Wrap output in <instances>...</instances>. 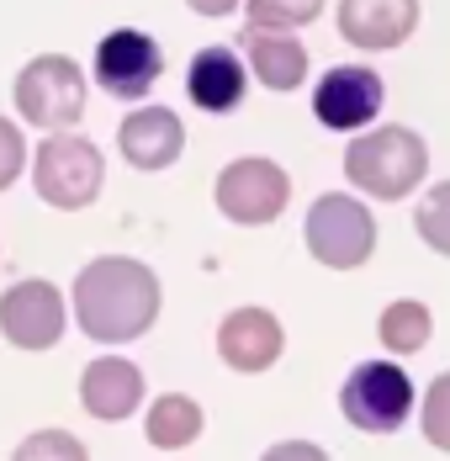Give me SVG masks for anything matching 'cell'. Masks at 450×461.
<instances>
[{"instance_id":"obj_1","label":"cell","mask_w":450,"mask_h":461,"mask_svg":"<svg viewBox=\"0 0 450 461\" xmlns=\"http://www.w3.org/2000/svg\"><path fill=\"white\" fill-rule=\"evenodd\" d=\"M159 303H165L159 276L133 255H95L75 276V292H69V313L80 323V334L95 339V345L143 339L159 319Z\"/></svg>"},{"instance_id":"obj_2","label":"cell","mask_w":450,"mask_h":461,"mask_svg":"<svg viewBox=\"0 0 450 461\" xmlns=\"http://www.w3.org/2000/svg\"><path fill=\"white\" fill-rule=\"evenodd\" d=\"M424 170H429V143L398 122L376 128L345 149L350 185H360L365 196H382V202H403L413 185H424Z\"/></svg>"},{"instance_id":"obj_3","label":"cell","mask_w":450,"mask_h":461,"mask_svg":"<svg viewBox=\"0 0 450 461\" xmlns=\"http://www.w3.org/2000/svg\"><path fill=\"white\" fill-rule=\"evenodd\" d=\"M16 112L27 128H43V133H75V122L86 117V75L75 59L64 53H38L22 64L16 75Z\"/></svg>"},{"instance_id":"obj_4","label":"cell","mask_w":450,"mask_h":461,"mask_svg":"<svg viewBox=\"0 0 450 461\" xmlns=\"http://www.w3.org/2000/svg\"><path fill=\"white\" fill-rule=\"evenodd\" d=\"M106 185V159L86 133H48L32 154V191L58 212H80Z\"/></svg>"},{"instance_id":"obj_5","label":"cell","mask_w":450,"mask_h":461,"mask_svg":"<svg viewBox=\"0 0 450 461\" xmlns=\"http://www.w3.org/2000/svg\"><path fill=\"white\" fill-rule=\"evenodd\" d=\"M308 255L328 271H360L376 249V218L360 196L328 191L308 207Z\"/></svg>"},{"instance_id":"obj_6","label":"cell","mask_w":450,"mask_h":461,"mask_svg":"<svg viewBox=\"0 0 450 461\" xmlns=\"http://www.w3.org/2000/svg\"><path fill=\"white\" fill-rule=\"evenodd\" d=\"M339 409L365 435H392L413 414V382H408V371L398 361H365V366L345 376Z\"/></svg>"},{"instance_id":"obj_7","label":"cell","mask_w":450,"mask_h":461,"mask_svg":"<svg viewBox=\"0 0 450 461\" xmlns=\"http://www.w3.org/2000/svg\"><path fill=\"white\" fill-rule=\"evenodd\" d=\"M218 212L238 229H260V223H275L292 202V176L266 159V154H249V159H233L218 176Z\"/></svg>"},{"instance_id":"obj_8","label":"cell","mask_w":450,"mask_h":461,"mask_svg":"<svg viewBox=\"0 0 450 461\" xmlns=\"http://www.w3.org/2000/svg\"><path fill=\"white\" fill-rule=\"evenodd\" d=\"M64 292L43 276H22L11 281L5 292H0V334H5V345H16V350H53L58 339H64Z\"/></svg>"},{"instance_id":"obj_9","label":"cell","mask_w":450,"mask_h":461,"mask_svg":"<svg viewBox=\"0 0 450 461\" xmlns=\"http://www.w3.org/2000/svg\"><path fill=\"white\" fill-rule=\"evenodd\" d=\"M165 75V53L148 32L138 27H117L95 43V86L112 101H143Z\"/></svg>"},{"instance_id":"obj_10","label":"cell","mask_w":450,"mask_h":461,"mask_svg":"<svg viewBox=\"0 0 450 461\" xmlns=\"http://www.w3.org/2000/svg\"><path fill=\"white\" fill-rule=\"evenodd\" d=\"M382 101H387V86H382L376 69H365V64H339V69H328V75L318 80L313 117L323 128H334V133H350V128L376 122Z\"/></svg>"},{"instance_id":"obj_11","label":"cell","mask_w":450,"mask_h":461,"mask_svg":"<svg viewBox=\"0 0 450 461\" xmlns=\"http://www.w3.org/2000/svg\"><path fill=\"white\" fill-rule=\"evenodd\" d=\"M281 350H286V334H281V319L270 308H233L218 323V356H223L228 371L260 376L281 361Z\"/></svg>"},{"instance_id":"obj_12","label":"cell","mask_w":450,"mask_h":461,"mask_svg":"<svg viewBox=\"0 0 450 461\" xmlns=\"http://www.w3.org/2000/svg\"><path fill=\"white\" fill-rule=\"evenodd\" d=\"M339 38L360 53H382L413 38L418 0H339Z\"/></svg>"},{"instance_id":"obj_13","label":"cell","mask_w":450,"mask_h":461,"mask_svg":"<svg viewBox=\"0 0 450 461\" xmlns=\"http://www.w3.org/2000/svg\"><path fill=\"white\" fill-rule=\"evenodd\" d=\"M80 409L101 424H122L143 409V371L122 356H95L80 371Z\"/></svg>"},{"instance_id":"obj_14","label":"cell","mask_w":450,"mask_h":461,"mask_svg":"<svg viewBox=\"0 0 450 461\" xmlns=\"http://www.w3.org/2000/svg\"><path fill=\"white\" fill-rule=\"evenodd\" d=\"M117 149L133 170H170L185 154V128L170 106H138L117 128Z\"/></svg>"},{"instance_id":"obj_15","label":"cell","mask_w":450,"mask_h":461,"mask_svg":"<svg viewBox=\"0 0 450 461\" xmlns=\"http://www.w3.org/2000/svg\"><path fill=\"white\" fill-rule=\"evenodd\" d=\"M244 86H249V69H244V59L223 43L202 48V53L191 59V69H185V95H191V106L212 112V117L238 112Z\"/></svg>"},{"instance_id":"obj_16","label":"cell","mask_w":450,"mask_h":461,"mask_svg":"<svg viewBox=\"0 0 450 461\" xmlns=\"http://www.w3.org/2000/svg\"><path fill=\"white\" fill-rule=\"evenodd\" d=\"M238 53H244V69H255V80H260L266 91H297V86L308 80V48L297 43L292 32L244 27Z\"/></svg>"},{"instance_id":"obj_17","label":"cell","mask_w":450,"mask_h":461,"mask_svg":"<svg viewBox=\"0 0 450 461\" xmlns=\"http://www.w3.org/2000/svg\"><path fill=\"white\" fill-rule=\"evenodd\" d=\"M202 403L196 398H185V393H165V398H154L148 403V419H143V435H148V446H159V451H185L191 440H202Z\"/></svg>"},{"instance_id":"obj_18","label":"cell","mask_w":450,"mask_h":461,"mask_svg":"<svg viewBox=\"0 0 450 461\" xmlns=\"http://www.w3.org/2000/svg\"><path fill=\"white\" fill-rule=\"evenodd\" d=\"M376 334H382V345H387L392 356H413V350H424V345H429V334H435V319H429V308H424V303H413V297H398L392 308H382V319H376Z\"/></svg>"},{"instance_id":"obj_19","label":"cell","mask_w":450,"mask_h":461,"mask_svg":"<svg viewBox=\"0 0 450 461\" xmlns=\"http://www.w3.org/2000/svg\"><path fill=\"white\" fill-rule=\"evenodd\" d=\"M413 229L435 255H450V181L424 191V202L413 207Z\"/></svg>"},{"instance_id":"obj_20","label":"cell","mask_w":450,"mask_h":461,"mask_svg":"<svg viewBox=\"0 0 450 461\" xmlns=\"http://www.w3.org/2000/svg\"><path fill=\"white\" fill-rule=\"evenodd\" d=\"M323 0H249V27L260 32H292V27H308L318 22Z\"/></svg>"},{"instance_id":"obj_21","label":"cell","mask_w":450,"mask_h":461,"mask_svg":"<svg viewBox=\"0 0 450 461\" xmlns=\"http://www.w3.org/2000/svg\"><path fill=\"white\" fill-rule=\"evenodd\" d=\"M11 461H90V451L75 429H32L11 451Z\"/></svg>"},{"instance_id":"obj_22","label":"cell","mask_w":450,"mask_h":461,"mask_svg":"<svg viewBox=\"0 0 450 461\" xmlns=\"http://www.w3.org/2000/svg\"><path fill=\"white\" fill-rule=\"evenodd\" d=\"M424 440L435 446V451H450V371H440L429 387H424Z\"/></svg>"},{"instance_id":"obj_23","label":"cell","mask_w":450,"mask_h":461,"mask_svg":"<svg viewBox=\"0 0 450 461\" xmlns=\"http://www.w3.org/2000/svg\"><path fill=\"white\" fill-rule=\"evenodd\" d=\"M22 165H27V143H22V128L11 117H0V191L22 181Z\"/></svg>"},{"instance_id":"obj_24","label":"cell","mask_w":450,"mask_h":461,"mask_svg":"<svg viewBox=\"0 0 450 461\" xmlns=\"http://www.w3.org/2000/svg\"><path fill=\"white\" fill-rule=\"evenodd\" d=\"M260 461H328V451L313 446V440H275Z\"/></svg>"},{"instance_id":"obj_25","label":"cell","mask_w":450,"mask_h":461,"mask_svg":"<svg viewBox=\"0 0 450 461\" xmlns=\"http://www.w3.org/2000/svg\"><path fill=\"white\" fill-rule=\"evenodd\" d=\"M196 16H233L238 11V0H185Z\"/></svg>"}]
</instances>
